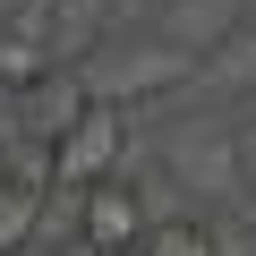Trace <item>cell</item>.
Returning <instances> with one entry per match:
<instances>
[{
	"label": "cell",
	"mask_w": 256,
	"mask_h": 256,
	"mask_svg": "<svg viewBox=\"0 0 256 256\" xmlns=\"http://www.w3.org/2000/svg\"><path fill=\"white\" fill-rule=\"evenodd\" d=\"M120 162H128V111L120 102H94L77 128L52 137V188L60 196H86L94 180H120Z\"/></svg>",
	"instance_id": "2"
},
{
	"label": "cell",
	"mask_w": 256,
	"mask_h": 256,
	"mask_svg": "<svg viewBox=\"0 0 256 256\" xmlns=\"http://www.w3.org/2000/svg\"><path fill=\"white\" fill-rule=\"evenodd\" d=\"M0 86L9 94L52 86V18H43V0H26V9L0 26Z\"/></svg>",
	"instance_id": "4"
},
{
	"label": "cell",
	"mask_w": 256,
	"mask_h": 256,
	"mask_svg": "<svg viewBox=\"0 0 256 256\" xmlns=\"http://www.w3.org/2000/svg\"><path fill=\"white\" fill-rule=\"evenodd\" d=\"M86 86H94V102H137V94H162V86H180L188 77V52L180 43H137V52H120V60H86L77 68Z\"/></svg>",
	"instance_id": "3"
},
{
	"label": "cell",
	"mask_w": 256,
	"mask_h": 256,
	"mask_svg": "<svg viewBox=\"0 0 256 256\" xmlns=\"http://www.w3.org/2000/svg\"><path fill=\"white\" fill-rule=\"evenodd\" d=\"M43 205H52V171H0V256H34Z\"/></svg>",
	"instance_id": "5"
},
{
	"label": "cell",
	"mask_w": 256,
	"mask_h": 256,
	"mask_svg": "<svg viewBox=\"0 0 256 256\" xmlns=\"http://www.w3.org/2000/svg\"><path fill=\"white\" fill-rule=\"evenodd\" d=\"M0 94H9V86H0Z\"/></svg>",
	"instance_id": "7"
},
{
	"label": "cell",
	"mask_w": 256,
	"mask_h": 256,
	"mask_svg": "<svg viewBox=\"0 0 256 256\" xmlns=\"http://www.w3.org/2000/svg\"><path fill=\"white\" fill-rule=\"evenodd\" d=\"M230 137H239V196H256V120L230 128Z\"/></svg>",
	"instance_id": "6"
},
{
	"label": "cell",
	"mask_w": 256,
	"mask_h": 256,
	"mask_svg": "<svg viewBox=\"0 0 256 256\" xmlns=\"http://www.w3.org/2000/svg\"><path fill=\"white\" fill-rule=\"evenodd\" d=\"M154 222H162V214L146 205V188L128 180V171H120V180H94L86 196H68V239L94 248V256H137Z\"/></svg>",
	"instance_id": "1"
}]
</instances>
